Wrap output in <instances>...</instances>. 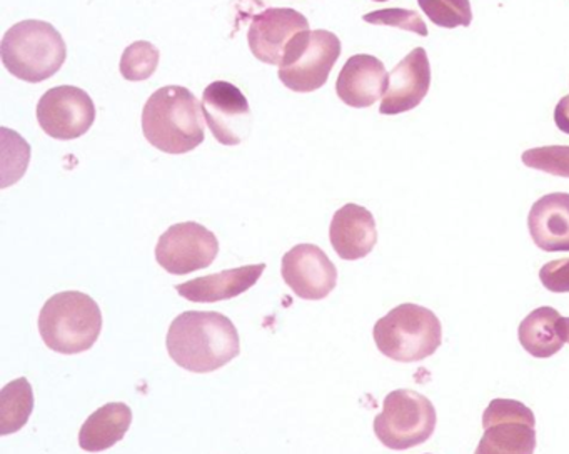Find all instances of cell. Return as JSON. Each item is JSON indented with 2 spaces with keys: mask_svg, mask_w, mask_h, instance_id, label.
<instances>
[{
  "mask_svg": "<svg viewBox=\"0 0 569 454\" xmlns=\"http://www.w3.org/2000/svg\"><path fill=\"white\" fill-rule=\"evenodd\" d=\"M166 346L179 367L199 374L221 369L241 353L234 323L214 310L179 314L169 326Z\"/></svg>",
  "mask_w": 569,
  "mask_h": 454,
  "instance_id": "1",
  "label": "cell"
},
{
  "mask_svg": "<svg viewBox=\"0 0 569 454\" xmlns=\"http://www.w3.org/2000/svg\"><path fill=\"white\" fill-rule=\"evenodd\" d=\"M204 114L198 97L182 86L156 90L142 110L146 139L166 154H188L204 142Z\"/></svg>",
  "mask_w": 569,
  "mask_h": 454,
  "instance_id": "2",
  "label": "cell"
},
{
  "mask_svg": "<svg viewBox=\"0 0 569 454\" xmlns=\"http://www.w3.org/2000/svg\"><path fill=\"white\" fill-rule=\"evenodd\" d=\"M6 69L29 83L44 82L61 70L68 47L59 30L44 20H22L0 43Z\"/></svg>",
  "mask_w": 569,
  "mask_h": 454,
  "instance_id": "3",
  "label": "cell"
},
{
  "mask_svg": "<svg viewBox=\"0 0 569 454\" xmlns=\"http://www.w3.org/2000/svg\"><path fill=\"white\" fill-rule=\"evenodd\" d=\"M101 330V307L79 290L54 294L39 314V333L56 353H84L98 343Z\"/></svg>",
  "mask_w": 569,
  "mask_h": 454,
  "instance_id": "4",
  "label": "cell"
},
{
  "mask_svg": "<svg viewBox=\"0 0 569 454\" xmlns=\"http://www.w3.org/2000/svg\"><path fill=\"white\" fill-rule=\"evenodd\" d=\"M376 346L389 359L419 363L432 356L442 343L439 317L419 304H399L375 324Z\"/></svg>",
  "mask_w": 569,
  "mask_h": 454,
  "instance_id": "5",
  "label": "cell"
},
{
  "mask_svg": "<svg viewBox=\"0 0 569 454\" xmlns=\"http://www.w3.org/2000/svg\"><path fill=\"white\" fill-rule=\"evenodd\" d=\"M438 423L428 397L412 389H396L385 397L381 414L375 420V433L389 450L405 451L426 443Z\"/></svg>",
  "mask_w": 569,
  "mask_h": 454,
  "instance_id": "6",
  "label": "cell"
},
{
  "mask_svg": "<svg viewBox=\"0 0 569 454\" xmlns=\"http://www.w3.org/2000/svg\"><path fill=\"white\" fill-rule=\"evenodd\" d=\"M309 22L295 9L271 7L252 17L249 49L256 59L271 66L288 67L308 42Z\"/></svg>",
  "mask_w": 569,
  "mask_h": 454,
  "instance_id": "7",
  "label": "cell"
},
{
  "mask_svg": "<svg viewBox=\"0 0 569 454\" xmlns=\"http://www.w3.org/2000/svg\"><path fill=\"white\" fill-rule=\"evenodd\" d=\"M482 427L475 454H535L536 417L521 401L492 399L482 414Z\"/></svg>",
  "mask_w": 569,
  "mask_h": 454,
  "instance_id": "8",
  "label": "cell"
},
{
  "mask_svg": "<svg viewBox=\"0 0 569 454\" xmlns=\"http://www.w3.org/2000/svg\"><path fill=\"white\" fill-rule=\"evenodd\" d=\"M218 253V237L208 227L199 223H181L169 227L159 237L156 260L169 274L184 276L211 266Z\"/></svg>",
  "mask_w": 569,
  "mask_h": 454,
  "instance_id": "9",
  "label": "cell"
},
{
  "mask_svg": "<svg viewBox=\"0 0 569 454\" xmlns=\"http://www.w3.org/2000/svg\"><path fill=\"white\" fill-rule=\"evenodd\" d=\"M38 120L49 137L59 140L78 139L94 124V100L81 87H52L39 100Z\"/></svg>",
  "mask_w": 569,
  "mask_h": 454,
  "instance_id": "10",
  "label": "cell"
},
{
  "mask_svg": "<svg viewBox=\"0 0 569 454\" xmlns=\"http://www.w3.org/2000/svg\"><path fill=\"white\" fill-rule=\"evenodd\" d=\"M202 114L212 136L222 146H238L252 129L248 99L234 83L216 80L202 93Z\"/></svg>",
  "mask_w": 569,
  "mask_h": 454,
  "instance_id": "11",
  "label": "cell"
},
{
  "mask_svg": "<svg viewBox=\"0 0 569 454\" xmlns=\"http://www.w3.org/2000/svg\"><path fill=\"white\" fill-rule=\"evenodd\" d=\"M341 56V40L329 30H312L292 63L281 67L278 76L288 89L299 93L315 92L328 82L332 67Z\"/></svg>",
  "mask_w": 569,
  "mask_h": 454,
  "instance_id": "12",
  "label": "cell"
},
{
  "mask_svg": "<svg viewBox=\"0 0 569 454\" xmlns=\"http://www.w3.org/2000/svg\"><path fill=\"white\" fill-rule=\"evenodd\" d=\"M281 273L282 279L301 299H325L338 284V269L316 244H299L289 249L282 257Z\"/></svg>",
  "mask_w": 569,
  "mask_h": 454,
  "instance_id": "13",
  "label": "cell"
},
{
  "mask_svg": "<svg viewBox=\"0 0 569 454\" xmlns=\"http://www.w3.org/2000/svg\"><path fill=\"white\" fill-rule=\"evenodd\" d=\"M429 87L431 66L428 53L422 47H416L389 72V86L379 112L382 116H396L415 109L425 100Z\"/></svg>",
  "mask_w": 569,
  "mask_h": 454,
  "instance_id": "14",
  "label": "cell"
},
{
  "mask_svg": "<svg viewBox=\"0 0 569 454\" xmlns=\"http://www.w3.org/2000/svg\"><path fill=\"white\" fill-rule=\"evenodd\" d=\"M388 86L385 63L378 57L358 53L348 59L339 72L336 92L346 106L366 109L385 97Z\"/></svg>",
  "mask_w": 569,
  "mask_h": 454,
  "instance_id": "15",
  "label": "cell"
},
{
  "mask_svg": "<svg viewBox=\"0 0 569 454\" xmlns=\"http://www.w3.org/2000/svg\"><path fill=\"white\" fill-rule=\"evenodd\" d=\"M329 239L341 259H362L378 243L375 216L358 204H346L332 216Z\"/></svg>",
  "mask_w": 569,
  "mask_h": 454,
  "instance_id": "16",
  "label": "cell"
},
{
  "mask_svg": "<svg viewBox=\"0 0 569 454\" xmlns=\"http://www.w3.org/2000/svg\"><path fill=\"white\" fill-rule=\"evenodd\" d=\"M529 234L546 253L569 250V194H546L532 204L528 216Z\"/></svg>",
  "mask_w": 569,
  "mask_h": 454,
  "instance_id": "17",
  "label": "cell"
},
{
  "mask_svg": "<svg viewBox=\"0 0 569 454\" xmlns=\"http://www.w3.org/2000/svg\"><path fill=\"white\" fill-rule=\"evenodd\" d=\"M264 269V263L236 267V269L222 270V273L209 274V276L178 284L176 290L192 303H218V300L234 299L251 289Z\"/></svg>",
  "mask_w": 569,
  "mask_h": 454,
  "instance_id": "18",
  "label": "cell"
},
{
  "mask_svg": "<svg viewBox=\"0 0 569 454\" xmlns=\"http://www.w3.org/2000/svg\"><path fill=\"white\" fill-rule=\"evenodd\" d=\"M131 423L132 411L128 404H104L82 424L79 431V446L88 453L109 450L128 434Z\"/></svg>",
  "mask_w": 569,
  "mask_h": 454,
  "instance_id": "19",
  "label": "cell"
},
{
  "mask_svg": "<svg viewBox=\"0 0 569 454\" xmlns=\"http://www.w3.org/2000/svg\"><path fill=\"white\" fill-rule=\"evenodd\" d=\"M561 314L555 307L542 306L529 313L519 324L518 337L525 351L538 359H548L561 351L566 340L558 330Z\"/></svg>",
  "mask_w": 569,
  "mask_h": 454,
  "instance_id": "20",
  "label": "cell"
},
{
  "mask_svg": "<svg viewBox=\"0 0 569 454\" xmlns=\"http://www.w3.org/2000/svg\"><path fill=\"white\" fill-rule=\"evenodd\" d=\"M34 411V391L26 377L11 381L0 391V434L18 433Z\"/></svg>",
  "mask_w": 569,
  "mask_h": 454,
  "instance_id": "21",
  "label": "cell"
},
{
  "mask_svg": "<svg viewBox=\"0 0 569 454\" xmlns=\"http://www.w3.org/2000/svg\"><path fill=\"white\" fill-rule=\"evenodd\" d=\"M161 59V52L154 43L148 40H138L124 50L121 57L122 77L131 82L149 79L156 72Z\"/></svg>",
  "mask_w": 569,
  "mask_h": 454,
  "instance_id": "22",
  "label": "cell"
},
{
  "mask_svg": "<svg viewBox=\"0 0 569 454\" xmlns=\"http://www.w3.org/2000/svg\"><path fill=\"white\" fill-rule=\"evenodd\" d=\"M418 3L436 26L445 29L471 26L472 10L469 0H418Z\"/></svg>",
  "mask_w": 569,
  "mask_h": 454,
  "instance_id": "23",
  "label": "cell"
},
{
  "mask_svg": "<svg viewBox=\"0 0 569 454\" xmlns=\"http://www.w3.org/2000/svg\"><path fill=\"white\" fill-rule=\"evenodd\" d=\"M522 164L531 169L551 174V176L569 177V146H545L526 150Z\"/></svg>",
  "mask_w": 569,
  "mask_h": 454,
  "instance_id": "24",
  "label": "cell"
},
{
  "mask_svg": "<svg viewBox=\"0 0 569 454\" xmlns=\"http://www.w3.org/2000/svg\"><path fill=\"white\" fill-rule=\"evenodd\" d=\"M362 20L372 26L396 27V29L409 30L418 36H428V27L418 12L408 9H382L366 13Z\"/></svg>",
  "mask_w": 569,
  "mask_h": 454,
  "instance_id": "25",
  "label": "cell"
},
{
  "mask_svg": "<svg viewBox=\"0 0 569 454\" xmlns=\"http://www.w3.org/2000/svg\"><path fill=\"white\" fill-rule=\"evenodd\" d=\"M539 279L551 293H569V257L546 263L539 270Z\"/></svg>",
  "mask_w": 569,
  "mask_h": 454,
  "instance_id": "26",
  "label": "cell"
},
{
  "mask_svg": "<svg viewBox=\"0 0 569 454\" xmlns=\"http://www.w3.org/2000/svg\"><path fill=\"white\" fill-rule=\"evenodd\" d=\"M555 122L561 132L569 134V96L562 97L556 106Z\"/></svg>",
  "mask_w": 569,
  "mask_h": 454,
  "instance_id": "27",
  "label": "cell"
},
{
  "mask_svg": "<svg viewBox=\"0 0 569 454\" xmlns=\"http://www.w3.org/2000/svg\"><path fill=\"white\" fill-rule=\"evenodd\" d=\"M558 330L561 334L562 339L569 344V317H559Z\"/></svg>",
  "mask_w": 569,
  "mask_h": 454,
  "instance_id": "28",
  "label": "cell"
},
{
  "mask_svg": "<svg viewBox=\"0 0 569 454\" xmlns=\"http://www.w3.org/2000/svg\"><path fill=\"white\" fill-rule=\"evenodd\" d=\"M375 2H386V0H375Z\"/></svg>",
  "mask_w": 569,
  "mask_h": 454,
  "instance_id": "29",
  "label": "cell"
}]
</instances>
